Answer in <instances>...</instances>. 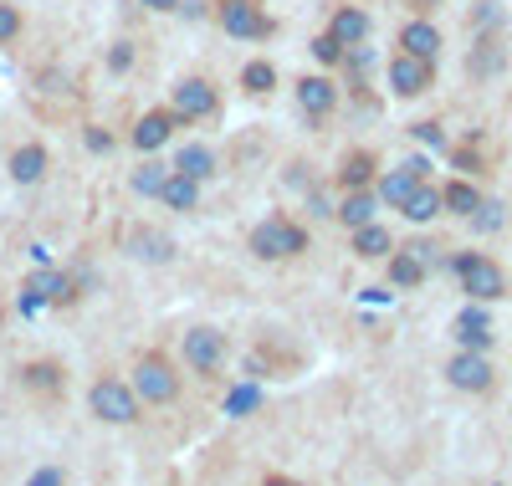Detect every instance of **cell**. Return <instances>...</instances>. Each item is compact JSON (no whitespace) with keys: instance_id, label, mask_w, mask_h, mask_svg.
I'll return each mask as SVG.
<instances>
[{"instance_id":"obj_34","label":"cell","mask_w":512,"mask_h":486,"mask_svg":"<svg viewBox=\"0 0 512 486\" xmlns=\"http://www.w3.org/2000/svg\"><path fill=\"white\" fill-rule=\"evenodd\" d=\"M313 57H318L323 67H338V62H344V47H338V41H333V36L323 31V36L313 41Z\"/></svg>"},{"instance_id":"obj_35","label":"cell","mask_w":512,"mask_h":486,"mask_svg":"<svg viewBox=\"0 0 512 486\" xmlns=\"http://www.w3.org/2000/svg\"><path fill=\"white\" fill-rule=\"evenodd\" d=\"M16 36H21V11L16 6H0V47L16 41Z\"/></svg>"},{"instance_id":"obj_33","label":"cell","mask_w":512,"mask_h":486,"mask_svg":"<svg viewBox=\"0 0 512 486\" xmlns=\"http://www.w3.org/2000/svg\"><path fill=\"white\" fill-rule=\"evenodd\" d=\"M472 21H477V31L487 36V31L502 26V6H497V0H477V16H472Z\"/></svg>"},{"instance_id":"obj_17","label":"cell","mask_w":512,"mask_h":486,"mask_svg":"<svg viewBox=\"0 0 512 486\" xmlns=\"http://www.w3.org/2000/svg\"><path fill=\"white\" fill-rule=\"evenodd\" d=\"M47 164H52V159H47V144H21V149L11 154L6 169H11V180H16V185H36L41 174H47Z\"/></svg>"},{"instance_id":"obj_32","label":"cell","mask_w":512,"mask_h":486,"mask_svg":"<svg viewBox=\"0 0 512 486\" xmlns=\"http://www.w3.org/2000/svg\"><path fill=\"white\" fill-rule=\"evenodd\" d=\"M466 220H472L477 231H497V226H502V205H497V200H482V205H477L472 215H466Z\"/></svg>"},{"instance_id":"obj_31","label":"cell","mask_w":512,"mask_h":486,"mask_svg":"<svg viewBox=\"0 0 512 486\" xmlns=\"http://www.w3.org/2000/svg\"><path fill=\"white\" fill-rule=\"evenodd\" d=\"M256 405H262V389H256V384H241V389H231L226 415H251Z\"/></svg>"},{"instance_id":"obj_20","label":"cell","mask_w":512,"mask_h":486,"mask_svg":"<svg viewBox=\"0 0 512 486\" xmlns=\"http://www.w3.org/2000/svg\"><path fill=\"white\" fill-rule=\"evenodd\" d=\"M159 200H164L169 210H195V205H200V180H190V174H180V169H169Z\"/></svg>"},{"instance_id":"obj_19","label":"cell","mask_w":512,"mask_h":486,"mask_svg":"<svg viewBox=\"0 0 512 486\" xmlns=\"http://www.w3.org/2000/svg\"><path fill=\"white\" fill-rule=\"evenodd\" d=\"M502 62H507L502 41L487 31V36L477 41V47H472V57H466V72H472V77H497V72H502Z\"/></svg>"},{"instance_id":"obj_28","label":"cell","mask_w":512,"mask_h":486,"mask_svg":"<svg viewBox=\"0 0 512 486\" xmlns=\"http://www.w3.org/2000/svg\"><path fill=\"white\" fill-rule=\"evenodd\" d=\"M241 87H246V93H272V87H277V67L262 62V57L246 62V67H241Z\"/></svg>"},{"instance_id":"obj_13","label":"cell","mask_w":512,"mask_h":486,"mask_svg":"<svg viewBox=\"0 0 512 486\" xmlns=\"http://www.w3.org/2000/svg\"><path fill=\"white\" fill-rule=\"evenodd\" d=\"M425 180V159H410V164H400V169H390V174H384V180H379V200L384 205H405L410 200V190Z\"/></svg>"},{"instance_id":"obj_2","label":"cell","mask_w":512,"mask_h":486,"mask_svg":"<svg viewBox=\"0 0 512 486\" xmlns=\"http://www.w3.org/2000/svg\"><path fill=\"white\" fill-rule=\"evenodd\" d=\"M251 251L262 256V261L303 256V251H308V231H303V226H292V220H282V215H267L262 226L251 231Z\"/></svg>"},{"instance_id":"obj_15","label":"cell","mask_w":512,"mask_h":486,"mask_svg":"<svg viewBox=\"0 0 512 486\" xmlns=\"http://www.w3.org/2000/svg\"><path fill=\"white\" fill-rule=\"evenodd\" d=\"M297 103H303L308 118H328L338 108V87L328 77H303V82H297Z\"/></svg>"},{"instance_id":"obj_3","label":"cell","mask_w":512,"mask_h":486,"mask_svg":"<svg viewBox=\"0 0 512 486\" xmlns=\"http://www.w3.org/2000/svg\"><path fill=\"white\" fill-rule=\"evenodd\" d=\"M88 405H93V415H98L103 425H134L144 400L134 394V384H123V379H98V384L88 389Z\"/></svg>"},{"instance_id":"obj_10","label":"cell","mask_w":512,"mask_h":486,"mask_svg":"<svg viewBox=\"0 0 512 486\" xmlns=\"http://www.w3.org/2000/svg\"><path fill=\"white\" fill-rule=\"evenodd\" d=\"M180 128V118L169 113V108H154V113H144L139 123H134V134H128V144H134L139 154H154V149H164L169 144V134Z\"/></svg>"},{"instance_id":"obj_41","label":"cell","mask_w":512,"mask_h":486,"mask_svg":"<svg viewBox=\"0 0 512 486\" xmlns=\"http://www.w3.org/2000/svg\"><path fill=\"white\" fill-rule=\"evenodd\" d=\"M262 486H303V481H292V476H267Z\"/></svg>"},{"instance_id":"obj_24","label":"cell","mask_w":512,"mask_h":486,"mask_svg":"<svg viewBox=\"0 0 512 486\" xmlns=\"http://www.w3.org/2000/svg\"><path fill=\"white\" fill-rule=\"evenodd\" d=\"M482 205V190L472 185V180H451L446 190H441V210H451V215H472Z\"/></svg>"},{"instance_id":"obj_11","label":"cell","mask_w":512,"mask_h":486,"mask_svg":"<svg viewBox=\"0 0 512 486\" xmlns=\"http://www.w3.org/2000/svg\"><path fill=\"white\" fill-rule=\"evenodd\" d=\"M369 31H374L369 11H359V6H333V16H328V36H333L344 52H349V47H364Z\"/></svg>"},{"instance_id":"obj_29","label":"cell","mask_w":512,"mask_h":486,"mask_svg":"<svg viewBox=\"0 0 512 486\" xmlns=\"http://www.w3.org/2000/svg\"><path fill=\"white\" fill-rule=\"evenodd\" d=\"M164 180H169V164H139L134 169V195H154L159 200V190H164Z\"/></svg>"},{"instance_id":"obj_25","label":"cell","mask_w":512,"mask_h":486,"mask_svg":"<svg viewBox=\"0 0 512 486\" xmlns=\"http://www.w3.org/2000/svg\"><path fill=\"white\" fill-rule=\"evenodd\" d=\"M354 251H359L364 261H379V256L395 251V241H390V231H384V226H374V220H369V226L354 231Z\"/></svg>"},{"instance_id":"obj_7","label":"cell","mask_w":512,"mask_h":486,"mask_svg":"<svg viewBox=\"0 0 512 486\" xmlns=\"http://www.w3.org/2000/svg\"><path fill=\"white\" fill-rule=\"evenodd\" d=\"M169 113H175L180 123L210 118V113H216V87H210L205 77H185V82H175V98H169Z\"/></svg>"},{"instance_id":"obj_21","label":"cell","mask_w":512,"mask_h":486,"mask_svg":"<svg viewBox=\"0 0 512 486\" xmlns=\"http://www.w3.org/2000/svg\"><path fill=\"white\" fill-rule=\"evenodd\" d=\"M374 210H379V195L374 190H349V200L338 205V220H344L349 231H359V226H369V220H374Z\"/></svg>"},{"instance_id":"obj_39","label":"cell","mask_w":512,"mask_h":486,"mask_svg":"<svg viewBox=\"0 0 512 486\" xmlns=\"http://www.w3.org/2000/svg\"><path fill=\"white\" fill-rule=\"evenodd\" d=\"M26 486H62V471H57V466H47V471H36Z\"/></svg>"},{"instance_id":"obj_37","label":"cell","mask_w":512,"mask_h":486,"mask_svg":"<svg viewBox=\"0 0 512 486\" xmlns=\"http://www.w3.org/2000/svg\"><path fill=\"white\" fill-rule=\"evenodd\" d=\"M415 139H420V144H431V149H441V144H446L436 123H415Z\"/></svg>"},{"instance_id":"obj_4","label":"cell","mask_w":512,"mask_h":486,"mask_svg":"<svg viewBox=\"0 0 512 486\" xmlns=\"http://www.w3.org/2000/svg\"><path fill=\"white\" fill-rule=\"evenodd\" d=\"M134 394L144 405H175L180 400V374L169 369V359H159V353H144L134 364Z\"/></svg>"},{"instance_id":"obj_8","label":"cell","mask_w":512,"mask_h":486,"mask_svg":"<svg viewBox=\"0 0 512 486\" xmlns=\"http://www.w3.org/2000/svg\"><path fill=\"white\" fill-rule=\"evenodd\" d=\"M431 82H436V62H420V57H410V52H400V57L390 62V93H395V98H420Z\"/></svg>"},{"instance_id":"obj_36","label":"cell","mask_w":512,"mask_h":486,"mask_svg":"<svg viewBox=\"0 0 512 486\" xmlns=\"http://www.w3.org/2000/svg\"><path fill=\"white\" fill-rule=\"evenodd\" d=\"M108 67H113V72H128V67H134V47H128V41H118V47L108 52Z\"/></svg>"},{"instance_id":"obj_16","label":"cell","mask_w":512,"mask_h":486,"mask_svg":"<svg viewBox=\"0 0 512 486\" xmlns=\"http://www.w3.org/2000/svg\"><path fill=\"white\" fill-rule=\"evenodd\" d=\"M400 52H410V57H420V62H436V52H441V31L425 21V16H415V21L400 31Z\"/></svg>"},{"instance_id":"obj_12","label":"cell","mask_w":512,"mask_h":486,"mask_svg":"<svg viewBox=\"0 0 512 486\" xmlns=\"http://www.w3.org/2000/svg\"><path fill=\"white\" fill-rule=\"evenodd\" d=\"M123 246H128V256H139V261H175V241H169L159 226H128Z\"/></svg>"},{"instance_id":"obj_30","label":"cell","mask_w":512,"mask_h":486,"mask_svg":"<svg viewBox=\"0 0 512 486\" xmlns=\"http://www.w3.org/2000/svg\"><path fill=\"white\" fill-rule=\"evenodd\" d=\"M21 379H26L31 389H47V394H62V369H57V364H26V369H21Z\"/></svg>"},{"instance_id":"obj_5","label":"cell","mask_w":512,"mask_h":486,"mask_svg":"<svg viewBox=\"0 0 512 486\" xmlns=\"http://www.w3.org/2000/svg\"><path fill=\"white\" fill-rule=\"evenodd\" d=\"M216 16H221V31L236 36V41H267V36L277 31L272 16L256 6V0H221Z\"/></svg>"},{"instance_id":"obj_38","label":"cell","mask_w":512,"mask_h":486,"mask_svg":"<svg viewBox=\"0 0 512 486\" xmlns=\"http://www.w3.org/2000/svg\"><path fill=\"white\" fill-rule=\"evenodd\" d=\"M82 139H88V149H93V154H108V149H113V134H103V128H88Z\"/></svg>"},{"instance_id":"obj_14","label":"cell","mask_w":512,"mask_h":486,"mask_svg":"<svg viewBox=\"0 0 512 486\" xmlns=\"http://www.w3.org/2000/svg\"><path fill=\"white\" fill-rule=\"evenodd\" d=\"M26 297H36V302H52V307H62V302H72V297H77V282L47 267V272H31V277H26Z\"/></svg>"},{"instance_id":"obj_18","label":"cell","mask_w":512,"mask_h":486,"mask_svg":"<svg viewBox=\"0 0 512 486\" xmlns=\"http://www.w3.org/2000/svg\"><path fill=\"white\" fill-rule=\"evenodd\" d=\"M456 343L472 348V353H487V348H492V328H487V318H482V307H466V313L456 318Z\"/></svg>"},{"instance_id":"obj_9","label":"cell","mask_w":512,"mask_h":486,"mask_svg":"<svg viewBox=\"0 0 512 486\" xmlns=\"http://www.w3.org/2000/svg\"><path fill=\"white\" fill-rule=\"evenodd\" d=\"M446 379H451L456 389H466V394H482V389H492V364H487V353L461 348L456 359L446 364Z\"/></svg>"},{"instance_id":"obj_22","label":"cell","mask_w":512,"mask_h":486,"mask_svg":"<svg viewBox=\"0 0 512 486\" xmlns=\"http://www.w3.org/2000/svg\"><path fill=\"white\" fill-rule=\"evenodd\" d=\"M169 169L190 174V180H210V174H216V154H210L205 144H185V149L175 154V164H169Z\"/></svg>"},{"instance_id":"obj_27","label":"cell","mask_w":512,"mask_h":486,"mask_svg":"<svg viewBox=\"0 0 512 486\" xmlns=\"http://www.w3.org/2000/svg\"><path fill=\"white\" fill-rule=\"evenodd\" d=\"M338 180H344L349 190H369L374 185V159L369 154H349L344 169H338Z\"/></svg>"},{"instance_id":"obj_6","label":"cell","mask_w":512,"mask_h":486,"mask_svg":"<svg viewBox=\"0 0 512 486\" xmlns=\"http://www.w3.org/2000/svg\"><path fill=\"white\" fill-rule=\"evenodd\" d=\"M185 364L195 374H216L226 364V333L221 328H190L185 333Z\"/></svg>"},{"instance_id":"obj_23","label":"cell","mask_w":512,"mask_h":486,"mask_svg":"<svg viewBox=\"0 0 512 486\" xmlns=\"http://www.w3.org/2000/svg\"><path fill=\"white\" fill-rule=\"evenodd\" d=\"M400 210H405V220H415V226H425V220H436V215H441V190H431V185L420 180V185L410 190V200H405Z\"/></svg>"},{"instance_id":"obj_40","label":"cell","mask_w":512,"mask_h":486,"mask_svg":"<svg viewBox=\"0 0 512 486\" xmlns=\"http://www.w3.org/2000/svg\"><path fill=\"white\" fill-rule=\"evenodd\" d=\"M144 11H180V0H139Z\"/></svg>"},{"instance_id":"obj_26","label":"cell","mask_w":512,"mask_h":486,"mask_svg":"<svg viewBox=\"0 0 512 486\" xmlns=\"http://www.w3.org/2000/svg\"><path fill=\"white\" fill-rule=\"evenodd\" d=\"M390 282L395 287H420L425 282V261L415 251H390Z\"/></svg>"},{"instance_id":"obj_42","label":"cell","mask_w":512,"mask_h":486,"mask_svg":"<svg viewBox=\"0 0 512 486\" xmlns=\"http://www.w3.org/2000/svg\"><path fill=\"white\" fill-rule=\"evenodd\" d=\"M410 6H415V11H436V6H441V0H410Z\"/></svg>"},{"instance_id":"obj_1","label":"cell","mask_w":512,"mask_h":486,"mask_svg":"<svg viewBox=\"0 0 512 486\" xmlns=\"http://www.w3.org/2000/svg\"><path fill=\"white\" fill-rule=\"evenodd\" d=\"M451 272L461 277V292H472L477 302H497V297H507V272L497 267L492 256H482V251H461V256L451 261Z\"/></svg>"}]
</instances>
